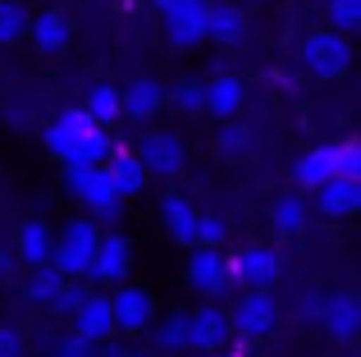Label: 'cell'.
I'll list each match as a JSON object with an SVG mask.
<instances>
[{
    "label": "cell",
    "instance_id": "1",
    "mask_svg": "<svg viewBox=\"0 0 361 357\" xmlns=\"http://www.w3.org/2000/svg\"><path fill=\"white\" fill-rule=\"evenodd\" d=\"M42 138H46V152H51L64 170H97V165H106V156L115 152L110 133L92 124L78 106L55 110V119L46 124Z\"/></svg>",
    "mask_w": 361,
    "mask_h": 357
},
{
    "label": "cell",
    "instance_id": "2",
    "mask_svg": "<svg viewBox=\"0 0 361 357\" xmlns=\"http://www.w3.org/2000/svg\"><path fill=\"white\" fill-rule=\"evenodd\" d=\"M101 224L87 220V215H73L55 229V248H51V266L60 270L64 279H87L92 275V257H97L101 243Z\"/></svg>",
    "mask_w": 361,
    "mask_h": 357
},
{
    "label": "cell",
    "instance_id": "3",
    "mask_svg": "<svg viewBox=\"0 0 361 357\" xmlns=\"http://www.w3.org/2000/svg\"><path fill=\"white\" fill-rule=\"evenodd\" d=\"M133 156H137V165L147 170V178H178L188 170V143L178 133H169V128L142 133V143L133 147Z\"/></svg>",
    "mask_w": 361,
    "mask_h": 357
},
{
    "label": "cell",
    "instance_id": "4",
    "mask_svg": "<svg viewBox=\"0 0 361 357\" xmlns=\"http://www.w3.org/2000/svg\"><path fill=\"white\" fill-rule=\"evenodd\" d=\"M279 279V252L265 243H247L229 257V284H243V294H270Z\"/></svg>",
    "mask_w": 361,
    "mask_h": 357
},
{
    "label": "cell",
    "instance_id": "5",
    "mask_svg": "<svg viewBox=\"0 0 361 357\" xmlns=\"http://www.w3.org/2000/svg\"><path fill=\"white\" fill-rule=\"evenodd\" d=\"M64 183H69V193L82 202L87 220L115 224L119 215H123V202L110 193V183H106V174H101V165H97V170H64Z\"/></svg>",
    "mask_w": 361,
    "mask_h": 357
},
{
    "label": "cell",
    "instance_id": "6",
    "mask_svg": "<svg viewBox=\"0 0 361 357\" xmlns=\"http://www.w3.org/2000/svg\"><path fill=\"white\" fill-rule=\"evenodd\" d=\"M302 64H307V73H316V78H343L348 69H353V42L338 32H329V28H320V32H311L307 42H302Z\"/></svg>",
    "mask_w": 361,
    "mask_h": 357
},
{
    "label": "cell",
    "instance_id": "7",
    "mask_svg": "<svg viewBox=\"0 0 361 357\" xmlns=\"http://www.w3.org/2000/svg\"><path fill=\"white\" fill-rule=\"evenodd\" d=\"M206 5L211 0H151V9H160V18H165L169 46H178V51L206 42Z\"/></svg>",
    "mask_w": 361,
    "mask_h": 357
},
{
    "label": "cell",
    "instance_id": "8",
    "mask_svg": "<svg viewBox=\"0 0 361 357\" xmlns=\"http://www.w3.org/2000/svg\"><path fill=\"white\" fill-rule=\"evenodd\" d=\"M183 279L197 298L220 303V294L229 289V257L215 248H192L188 252V266H183Z\"/></svg>",
    "mask_w": 361,
    "mask_h": 357
},
{
    "label": "cell",
    "instance_id": "9",
    "mask_svg": "<svg viewBox=\"0 0 361 357\" xmlns=\"http://www.w3.org/2000/svg\"><path fill=\"white\" fill-rule=\"evenodd\" d=\"M224 316H229L233 339H265L274 330V321H279V303L270 294H243Z\"/></svg>",
    "mask_w": 361,
    "mask_h": 357
},
{
    "label": "cell",
    "instance_id": "10",
    "mask_svg": "<svg viewBox=\"0 0 361 357\" xmlns=\"http://www.w3.org/2000/svg\"><path fill=\"white\" fill-rule=\"evenodd\" d=\"M110 316H115L119 334H147L156 321V294L142 284H119L110 294Z\"/></svg>",
    "mask_w": 361,
    "mask_h": 357
},
{
    "label": "cell",
    "instance_id": "11",
    "mask_svg": "<svg viewBox=\"0 0 361 357\" xmlns=\"http://www.w3.org/2000/svg\"><path fill=\"white\" fill-rule=\"evenodd\" d=\"M128 275H133V238H128V234H101L87 279L119 289V284H128Z\"/></svg>",
    "mask_w": 361,
    "mask_h": 357
},
{
    "label": "cell",
    "instance_id": "12",
    "mask_svg": "<svg viewBox=\"0 0 361 357\" xmlns=\"http://www.w3.org/2000/svg\"><path fill=\"white\" fill-rule=\"evenodd\" d=\"M229 316H224V307L215 303H202L197 312H188V349L211 357V353H224V344H229Z\"/></svg>",
    "mask_w": 361,
    "mask_h": 357
},
{
    "label": "cell",
    "instance_id": "13",
    "mask_svg": "<svg viewBox=\"0 0 361 357\" xmlns=\"http://www.w3.org/2000/svg\"><path fill=\"white\" fill-rule=\"evenodd\" d=\"M14 257L23 270H37V266H51V248H55V224L42 220V215H27L23 224L14 229Z\"/></svg>",
    "mask_w": 361,
    "mask_h": 357
},
{
    "label": "cell",
    "instance_id": "14",
    "mask_svg": "<svg viewBox=\"0 0 361 357\" xmlns=\"http://www.w3.org/2000/svg\"><path fill=\"white\" fill-rule=\"evenodd\" d=\"M73 321V334H78L82 344H92V349H101V344L115 339V316H110V294H87L78 303V312L69 316Z\"/></svg>",
    "mask_w": 361,
    "mask_h": 357
},
{
    "label": "cell",
    "instance_id": "15",
    "mask_svg": "<svg viewBox=\"0 0 361 357\" xmlns=\"http://www.w3.org/2000/svg\"><path fill=\"white\" fill-rule=\"evenodd\" d=\"M101 174H106L110 193L119 197V202H128V197H142L147 193V170L137 165V156H133V147H115V152L106 156V165H101Z\"/></svg>",
    "mask_w": 361,
    "mask_h": 357
},
{
    "label": "cell",
    "instance_id": "16",
    "mask_svg": "<svg viewBox=\"0 0 361 357\" xmlns=\"http://www.w3.org/2000/svg\"><path fill=\"white\" fill-rule=\"evenodd\" d=\"M307 206L316 215H325V220H348L361 206V178H325Z\"/></svg>",
    "mask_w": 361,
    "mask_h": 357
},
{
    "label": "cell",
    "instance_id": "17",
    "mask_svg": "<svg viewBox=\"0 0 361 357\" xmlns=\"http://www.w3.org/2000/svg\"><path fill=\"white\" fill-rule=\"evenodd\" d=\"M27 37H32V46L42 55H64L73 46V23L64 9H42V14H32V23H27Z\"/></svg>",
    "mask_w": 361,
    "mask_h": 357
},
{
    "label": "cell",
    "instance_id": "18",
    "mask_svg": "<svg viewBox=\"0 0 361 357\" xmlns=\"http://www.w3.org/2000/svg\"><path fill=\"white\" fill-rule=\"evenodd\" d=\"M320 321H325V334L334 344H353L357 330H361V303L357 294H334L325 298V307H320Z\"/></svg>",
    "mask_w": 361,
    "mask_h": 357
},
{
    "label": "cell",
    "instance_id": "19",
    "mask_svg": "<svg viewBox=\"0 0 361 357\" xmlns=\"http://www.w3.org/2000/svg\"><path fill=\"white\" fill-rule=\"evenodd\" d=\"M243 32H247V9L238 0H211L206 5V42L233 46V42H243Z\"/></svg>",
    "mask_w": 361,
    "mask_h": 357
},
{
    "label": "cell",
    "instance_id": "20",
    "mask_svg": "<svg viewBox=\"0 0 361 357\" xmlns=\"http://www.w3.org/2000/svg\"><path fill=\"white\" fill-rule=\"evenodd\" d=\"M165 106V87L156 78H128L119 87V115L123 119H156Z\"/></svg>",
    "mask_w": 361,
    "mask_h": 357
},
{
    "label": "cell",
    "instance_id": "21",
    "mask_svg": "<svg viewBox=\"0 0 361 357\" xmlns=\"http://www.w3.org/2000/svg\"><path fill=\"white\" fill-rule=\"evenodd\" d=\"M293 178H298V188H307V193H316L325 178H338V143H320V147H311L307 156H298Z\"/></svg>",
    "mask_w": 361,
    "mask_h": 357
},
{
    "label": "cell",
    "instance_id": "22",
    "mask_svg": "<svg viewBox=\"0 0 361 357\" xmlns=\"http://www.w3.org/2000/svg\"><path fill=\"white\" fill-rule=\"evenodd\" d=\"M243 101H247V83L243 78H233V73H220V78H211L206 83V115H215V119H224V124H233V115L243 110Z\"/></svg>",
    "mask_w": 361,
    "mask_h": 357
},
{
    "label": "cell",
    "instance_id": "23",
    "mask_svg": "<svg viewBox=\"0 0 361 357\" xmlns=\"http://www.w3.org/2000/svg\"><path fill=\"white\" fill-rule=\"evenodd\" d=\"M307 220H311V206L302 193H279L270 202V229L279 234V238H298V234H307Z\"/></svg>",
    "mask_w": 361,
    "mask_h": 357
},
{
    "label": "cell",
    "instance_id": "24",
    "mask_svg": "<svg viewBox=\"0 0 361 357\" xmlns=\"http://www.w3.org/2000/svg\"><path fill=\"white\" fill-rule=\"evenodd\" d=\"M197 215H202V211H197L188 197H178V193H165V197H160V224H165V234L174 243H183V248H192Z\"/></svg>",
    "mask_w": 361,
    "mask_h": 357
},
{
    "label": "cell",
    "instance_id": "25",
    "mask_svg": "<svg viewBox=\"0 0 361 357\" xmlns=\"http://www.w3.org/2000/svg\"><path fill=\"white\" fill-rule=\"evenodd\" d=\"M78 110H82V115H87L97 128H106V133H110V124H119V119H123V115H119V87H115V83H97V87L82 97Z\"/></svg>",
    "mask_w": 361,
    "mask_h": 357
},
{
    "label": "cell",
    "instance_id": "26",
    "mask_svg": "<svg viewBox=\"0 0 361 357\" xmlns=\"http://www.w3.org/2000/svg\"><path fill=\"white\" fill-rule=\"evenodd\" d=\"M147 334H151V349H156V353H183L188 349V316L183 312L156 316Z\"/></svg>",
    "mask_w": 361,
    "mask_h": 357
},
{
    "label": "cell",
    "instance_id": "27",
    "mask_svg": "<svg viewBox=\"0 0 361 357\" xmlns=\"http://www.w3.org/2000/svg\"><path fill=\"white\" fill-rule=\"evenodd\" d=\"M252 147H256V138H252V128H243V124H224L220 133H215V143H211V152L220 156L224 165H233V161H247L252 156Z\"/></svg>",
    "mask_w": 361,
    "mask_h": 357
},
{
    "label": "cell",
    "instance_id": "28",
    "mask_svg": "<svg viewBox=\"0 0 361 357\" xmlns=\"http://www.w3.org/2000/svg\"><path fill=\"white\" fill-rule=\"evenodd\" d=\"M60 284H64V275L55 266H37V270H23V298L32 307H46L55 294H60Z\"/></svg>",
    "mask_w": 361,
    "mask_h": 357
},
{
    "label": "cell",
    "instance_id": "29",
    "mask_svg": "<svg viewBox=\"0 0 361 357\" xmlns=\"http://www.w3.org/2000/svg\"><path fill=\"white\" fill-rule=\"evenodd\" d=\"M27 23H32V9H27L23 0H0V46L23 42Z\"/></svg>",
    "mask_w": 361,
    "mask_h": 357
},
{
    "label": "cell",
    "instance_id": "30",
    "mask_svg": "<svg viewBox=\"0 0 361 357\" xmlns=\"http://www.w3.org/2000/svg\"><path fill=\"white\" fill-rule=\"evenodd\" d=\"M325 23H329V32H338V37L357 32L361 28V0H325Z\"/></svg>",
    "mask_w": 361,
    "mask_h": 357
},
{
    "label": "cell",
    "instance_id": "31",
    "mask_svg": "<svg viewBox=\"0 0 361 357\" xmlns=\"http://www.w3.org/2000/svg\"><path fill=\"white\" fill-rule=\"evenodd\" d=\"M224 243H229V220H224V215H197L192 248H215V252H224Z\"/></svg>",
    "mask_w": 361,
    "mask_h": 357
},
{
    "label": "cell",
    "instance_id": "32",
    "mask_svg": "<svg viewBox=\"0 0 361 357\" xmlns=\"http://www.w3.org/2000/svg\"><path fill=\"white\" fill-rule=\"evenodd\" d=\"M169 101H174V110H188V115H197V110L206 106V83L183 78V83L174 87V97H169Z\"/></svg>",
    "mask_w": 361,
    "mask_h": 357
},
{
    "label": "cell",
    "instance_id": "33",
    "mask_svg": "<svg viewBox=\"0 0 361 357\" xmlns=\"http://www.w3.org/2000/svg\"><path fill=\"white\" fill-rule=\"evenodd\" d=\"M82 298H87V289H82L78 279H64V284H60V294H55L46 307H51L55 316H73V312H78V303H82Z\"/></svg>",
    "mask_w": 361,
    "mask_h": 357
},
{
    "label": "cell",
    "instance_id": "34",
    "mask_svg": "<svg viewBox=\"0 0 361 357\" xmlns=\"http://www.w3.org/2000/svg\"><path fill=\"white\" fill-rule=\"evenodd\" d=\"M338 178H361V143L357 138L338 143Z\"/></svg>",
    "mask_w": 361,
    "mask_h": 357
},
{
    "label": "cell",
    "instance_id": "35",
    "mask_svg": "<svg viewBox=\"0 0 361 357\" xmlns=\"http://www.w3.org/2000/svg\"><path fill=\"white\" fill-rule=\"evenodd\" d=\"M55 357H97V349H92V344H82L78 334H64V339L55 344Z\"/></svg>",
    "mask_w": 361,
    "mask_h": 357
},
{
    "label": "cell",
    "instance_id": "36",
    "mask_svg": "<svg viewBox=\"0 0 361 357\" xmlns=\"http://www.w3.org/2000/svg\"><path fill=\"white\" fill-rule=\"evenodd\" d=\"M0 357H23V334L14 325H0Z\"/></svg>",
    "mask_w": 361,
    "mask_h": 357
},
{
    "label": "cell",
    "instance_id": "37",
    "mask_svg": "<svg viewBox=\"0 0 361 357\" xmlns=\"http://www.w3.org/2000/svg\"><path fill=\"white\" fill-rule=\"evenodd\" d=\"M23 275V266H18L14 248H0V279H18Z\"/></svg>",
    "mask_w": 361,
    "mask_h": 357
},
{
    "label": "cell",
    "instance_id": "38",
    "mask_svg": "<svg viewBox=\"0 0 361 357\" xmlns=\"http://www.w3.org/2000/svg\"><path fill=\"white\" fill-rule=\"evenodd\" d=\"M101 357H128V349H123V344H115V339H110V344H101Z\"/></svg>",
    "mask_w": 361,
    "mask_h": 357
},
{
    "label": "cell",
    "instance_id": "39",
    "mask_svg": "<svg viewBox=\"0 0 361 357\" xmlns=\"http://www.w3.org/2000/svg\"><path fill=\"white\" fill-rule=\"evenodd\" d=\"M5 115H9V128H23V110H18V106H9Z\"/></svg>",
    "mask_w": 361,
    "mask_h": 357
},
{
    "label": "cell",
    "instance_id": "40",
    "mask_svg": "<svg viewBox=\"0 0 361 357\" xmlns=\"http://www.w3.org/2000/svg\"><path fill=\"white\" fill-rule=\"evenodd\" d=\"M197 357H202V353H197ZM211 357H243V353H211Z\"/></svg>",
    "mask_w": 361,
    "mask_h": 357
},
{
    "label": "cell",
    "instance_id": "41",
    "mask_svg": "<svg viewBox=\"0 0 361 357\" xmlns=\"http://www.w3.org/2000/svg\"><path fill=\"white\" fill-rule=\"evenodd\" d=\"M128 357H151V353H128Z\"/></svg>",
    "mask_w": 361,
    "mask_h": 357
},
{
    "label": "cell",
    "instance_id": "42",
    "mask_svg": "<svg viewBox=\"0 0 361 357\" xmlns=\"http://www.w3.org/2000/svg\"><path fill=\"white\" fill-rule=\"evenodd\" d=\"M0 303H5V298H0Z\"/></svg>",
    "mask_w": 361,
    "mask_h": 357
}]
</instances>
